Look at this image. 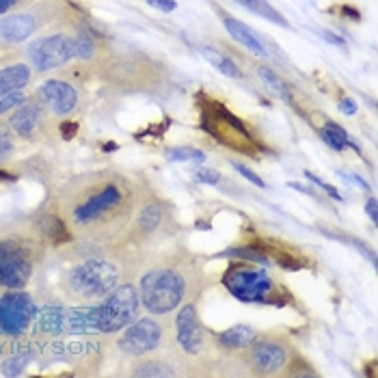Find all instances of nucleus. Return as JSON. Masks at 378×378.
Returning a JSON list of instances; mask_svg holds the SVG:
<instances>
[{"instance_id": "nucleus-1", "label": "nucleus", "mask_w": 378, "mask_h": 378, "mask_svg": "<svg viewBox=\"0 0 378 378\" xmlns=\"http://www.w3.org/2000/svg\"><path fill=\"white\" fill-rule=\"evenodd\" d=\"M139 311V294L132 285H123L108 296L106 303L91 309H72L70 314H63V328L70 333L84 331H100V333H115L126 328L137 318Z\"/></svg>"}, {"instance_id": "nucleus-2", "label": "nucleus", "mask_w": 378, "mask_h": 378, "mask_svg": "<svg viewBox=\"0 0 378 378\" xmlns=\"http://www.w3.org/2000/svg\"><path fill=\"white\" fill-rule=\"evenodd\" d=\"M184 281L173 271H153L141 281V298L151 314H167L180 305Z\"/></svg>"}, {"instance_id": "nucleus-3", "label": "nucleus", "mask_w": 378, "mask_h": 378, "mask_svg": "<svg viewBox=\"0 0 378 378\" xmlns=\"http://www.w3.org/2000/svg\"><path fill=\"white\" fill-rule=\"evenodd\" d=\"M119 273L113 264L104 259H89L70 273V285L72 290L80 296L96 298L108 294L117 285Z\"/></svg>"}, {"instance_id": "nucleus-4", "label": "nucleus", "mask_w": 378, "mask_h": 378, "mask_svg": "<svg viewBox=\"0 0 378 378\" xmlns=\"http://www.w3.org/2000/svg\"><path fill=\"white\" fill-rule=\"evenodd\" d=\"M223 283L238 301L244 303L269 301L273 290V279L269 275L264 271L247 269V266H232L223 277Z\"/></svg>"}, {"instance_id": "nucleus-5", "label": "nucleus", "mask_w": 378, "mask_h": 378, "mask_svg": "<svg viewBox=\"0 0 378 378\" xmlns=\"http://www.w3.org/2000/svg\"><path fill=\"white\" fill-rule=\"evenodd\" d=\"M29 56L35 70L48 72L54 68H61L70 59L76 56V43L74 39L65 35H52V37H39L29 46Z\"/></svg>"}, {"instance_id": "nucleus-6", "label": "nucleus", "mask_w": 378, "mask_h": 378, "mask_svg": "<svg viewBox=\"0 0 378 378\" xmlns=\"http://www.w3.org/2000/svg\"><path fill=\"white\" fill-rule=\"evenodd\" d=\"M37 307L24 292H11L0 296V333L3 335H20L35 320Z\"/></svg>"}, {"instance_id": "nucleus-7", "label": "nucleus", "mask_w": 378, "mask_h": 378, "mask_svg": "<svg viewBox=\"0 0 378 378\" xmlns=\"http://www.w3.org/2000/svg\"><path fill=\"white\" fill-rule=\"evenodd\" d=\"M33 262L31 253L20 242L5 240L0 242V283L20 290L31 277Z\"/></svg>"}, {"instance_id": "nucleus-8", "label": "nucleus", "mask_w": 378, "mask_h": 378, "mask_svg": "<svg viewBox=\"0 0 378 378\" xmlns=\"http://www.w3.org/2000/svg\"><path fill=\"white\" fill-rule=\"evenodd\" d=\"M162 328L153 320H139L132 324L119 340V348L128 354H145L158 348Z\"/></svg>"}, {"instance_id": "nucleus-9", "label": "nucleus", "mask_w": 378, "mask_h": 378, "mask_svg": "<svg viewBox=\"0 0 378 378\" xmlns=\"http://www.w3.org/2000/svg\"><path fill=\"white\" fill-rule=\"evenodd\" d=\"M41 98L50 104V108L56 115H68L76 108L78 96L74 91V86L63 82V80H48L41 86Z\"/></svg>"}, {"instance_id": "nucleus-10", "label": "nucleus", "mask_w": 378, "mask_h": 378, "mask_svg": "<svg viewBox=\"0 0 378 378\" xmlns=\"http://www.w3.org/2000/svg\"><path fill=\"white\" fill-rule=\"evenodd\" d=\"M177 340L186 352H197L202 348V328H199L197 309L192 305L182 307L177 314Z\"/></svg>"}, {"instance_id": "nucleus-11", "label": "nucleus", "mask_w": 378, "mask_h": 378, "mask_svg": "<svg viewBox=\"0 0 378 378\" xmlns=\"http://www.w3.org/2000/svg\"><path fill=\"white\" fill-rule=\"evenodd\" d=\"M119 199H121L119 188L117 186H108L102 192H98L96 197L89 199L86 204L76 208V220H78V223H89V220H93L100 214H104L108 208H113L115 204H119Z\"/></svg>"}, {"instance_id": "nucleus-12", "label": "nucleus", "mask_w": 378, "mask_h": 378, "mask_svg": "<svg viewBox=\"0 0 378 378\" xmlns=\"http://www.w3.org/2000/svg\"><path fill=\"white\" fill-rule=\"evenodd\" d=\"M223 24H225V29L229 31V35H232L238 43H242V46L247 48L249 52H253L255 56H262V59L269 56V52H266V48H264V43L259 41V35H255V31L249 29L247 24H244V22H240V20H236V17H232V15H225V17H223Z\"/></svg>"}, {"instance_id": "nucleus-13", "label": "nucleus", "mask_w": 378, "mask_h": 378, "mask_svg": "<svg viewBox=\"0 0 378 378\" xmlns=\"http://www.w3.org/2000/svg\"><path fill=\"white\" fill-rule=\"evenodd\" d=\"M35 17L27 15V13H20V15H9L0 20V37L5 41L17 43V41H24L35 33Z\"/></svg>"}, {"instance_id": "nucleus-14", "label": "nucleus", "mask_w": 378, "mask_h": 378, "mask_svg": "<svg viewBox=\"0 0 378 378\" xmlns=\"http://www.w3.org/2000/svg\"><path fill=\"white\" fill-rule=\"evenodd\" d=\"M285 363V350L277 344H257L253 348V365L259 372H275Z\"/></svg>"}, {"instance_id": "nucleus-15", "label": "nucleus", "mask_w": 378, "mask_h": 378, "mask_svg": "<svg viewBox=\"0 0 378 378\" xmlns=\"http://www.w3.org/2000/svg\"><path fill=\"white\" fill-rule=\"evenodd\" d=\"M31 78V70L27 65H11V68L0 70V98L20 91L22 86H27Z\"/></svg>"}, {"instance_id": "nucleus-16", "label": "nucleus", "mask_w": 378, "mask_h": 378, "mask_svg": "<svg viewBox=\"0 0 378 378\" xmlns=\"http://www.w3.org/2000/svg\"><path fill=\"white\" fill-rule=\"evenodd\" d=\"M11 126L20 137L31 139L37 126V108L33 104H22L17 108V113L11 117Z\"/></svg>"}, {"instance_id": "nucleus-17", "label": "nucleus", "mask_w": 378, "mask_h": 378, "mask_svg": "<svg viewBox=\"0 0 378 378\" xmlns=\"http://www.w3.org/2000/svg\"><path fill=\"white\" fill-rule=\"evenodd\" d=\"M238 5H242V7H247L251 13H255V15H259V17H264V20H269V22H273V24H279V27H290L287 24V20L275 9V7H271L269 5V0H236Z\"/></svg>"}, {"instance_id": "nucleus-18", "label": "nucleus", "mask_w": 378, "mask_h": 378, "mask_svg": "<svg viewBox=\"0 0 378 378\" xmlns=\"http://www.w3.org/2000/svg\"><path fill=\"white\" fill-rule=\"evenodd\" d=\"M255 338H257V333L251 326L238 324V326L227 328L223 335H220V344L225 348H242V346H249Z\"/></svg>"}, {"instance_id": "nucleus-19", "label": "nucleus", "mask_w": 378, "mask_h": 378, "mask_svg": "<svg viewBox=\"0 0 378 378\" xmlns=\"http://www.w3.org/2000/svg\"><path fill=\"white\" fill-rule=\"evenodd\" d=\"M202 54H204V59L212 65V68H216L220 74H225V76H229V78H242V72L238 70V65H236L229 56H225L223 52H218V50H214V48H204Z\"/></svg>"}, {"instance_id": "nucleus-20", "label": "nucleus", "mask_w": 378, "mask_h": 378, "mask_svg": "<svg viewBox=\"0 0 378 378\" xmlns=\"http://www.w3.org/2000/svg\"><path fill=\"white\" fill-rule=\"evenodd\" d=\"M257 74H259V78L264 80V84L271 89V91L277 96V98H281V100H285V102H292V93H290V86H287L273 70H269V68H259L257 70Z\"/></svg>"}, {"instance_id": "nucleus-21", "label": "nucleus", "mask_w": 378, "mask_h": 378, "mask_svg": "<svg viewBox=\"0 0 378 378\" xmlns=\"http://www.w3.org/2000/svg\"><path fill=\"white\" fill-rule=\"evenodd\" d=\"M41 229L56 244H65V242H70V238H72L68 227H65L56 216H50V214L41 218Z\"/></svg>"}, {"instance_id": "nucleus-22", "label": "nucleus", "mask_w": 378, "mask_h": 378, "mask_svg": "<svg viewBox=\"0 0 378 378\" xmlns=\"http://www.w3.org/2000/svg\"><path fill=\"white\" fill-rule=\"evenodd\" d=\"M322 139H324V143H326L331 149H335V151H342V149L350 143L346 130L340 128L338 123H331V121H328V123L324 126V130H322Z\"/></svg>"}, {"instance_id": "nucleus-23", "label": "nucleus", "mask_w": 378, "mask_h": 378, "mask_svg": "<svg viewBox=\"0 0 378 378\" xmlns=\"http://www.w3.org/2000/svg\"><path fill=\"white\" fill-rule=\"evenodd\" d=\"M167 158L173 162H204L206 156L195 147H173L167 151Z\"/></svg>"}, {"instance_id": "nucleus-24", "label": "nucleus", "mask_w": 378, "mask_h": 378, "mask_svg": "<svg viewBox=\"0 0 378 378\" xmlns=\"http://www.w3.org/2000/svg\"><path fill=\"white\" fill-rule=\"evenodd\" d=\"M160 218H162V212H160V208H156V206H147V208L141 212V216H139L141 225H143L145 229H156V227L160 225Z\"/></svg>"}, {"instance_id": "nucleus-25", "label": "nucleus", "mask_w": 378, "mask_h": 378, "mask_svg": "<svg viewBox=\"0 0 378 378\" xmlns=\"http://www.w3.org/2000/svg\"><path fill=\"white\" fill-rule=\"evenodd\" d=\"M74 43H76V56H80V59H91L93 56L96 48H93V41L89 35H78L74 39Z\"/></svg>"}, {"instance_id": "nucleus-26", "label": "nucleus", "mask_w": 378, "mask_h": 378, "mask_svg": "<svg viewBox=\"0 0 378 378\" xmlns=\"http://www.w3.org/2000/svg\"><path fill=\"white\" fill-rule=\"evenodd\" d=\"M137 376H173V370L165 368L162 363L149 361V363H145L143 368L137 370Z\"/></svg>"}, {"instance_id": "nucleus-27", "label": "nucleus", "mask_w": 378, "mask_h": 378, "mask_svg": "<svg viewBox=\"0 0 378 378\" xmlns=\"http://www.w3.org/2000/svg\"><path fill=\"white\" fill-rule=\"evenodd\" d=\"M22 102H24V96H22L20 91H13V93L3 96V98H0V115L7 113L9 108L17 106V104H22Z\"/></svg>"}, {"instance_id": "nucleus-28", "label": "nucleus", "mask_w": 378, "mask_h": 378, "mask_svg": "<svg viewBox=\"0 0 378 378\" xmlns=\"http://www.w3.org/2000/svg\"><path fill=\"white\" fill-rule=\"evenodd\" d=\"M195 180L202 182V184H216L220 180V175L214 171V169H199L195 173Z\"/></svg>"}, {"instance_id": "nucleus-29", "label": "nucleus", "mask_w": 378, "mask_h": 378, "mask_svg": "<svg viewBox=\"0 0 378 378\" xmlns=\"http://www.w3.org/2000/svg\"><path fill=\"white\" fill-rule=\"evenodd\" d=\"M11 151H13V143H11V139H9L7 132H5L3 128H0V162L7 160L9 156H11Z\"/></svg>"}, {"instance_id": "nucleus-30", "label": "nucleus", "mask_w": 378, "mask_h": 378, "mask_svg": "<svg viewBox=\"0 0 378 378\" xmlns=\"http://www.w3.org/2000/svg\"><path fill=\"white\" fill-rule=\"evenodd\" d=\"M234 169H236L238 173H242L244 177H247V180H249L251 184H255V186H259V188H264V186H266L262 177H259V175H255L249 167H244V165H240V162H234Z\"/></svg>"}, {"instance_id": "nucleus-31", "label": "nucleus", "mask_w": 378, "mask_h": 378, "mask_svg": "<svg viewBox=\"0 0 378 378\" xmlns=\"http://www.w3.org/2000/svg\"><path fill=\"white\" fill-rule=\"evenodd\" d=\"M227 255L247 257V259H251V262H262V264H266V255H262V253H257V251H253V249H234V251H229Z\"/></svg>"}, {"instance_id": "nucleus-32", "label": "nucleus", "mask_w": 378, "mask_h": 378, "mask_svg": "<svg viewBox=\"0 0 378 378\" xmlns=\"http://www.w3.org/2000/svg\"><path fill=\"white\" fill-rule=\"evenodd\" d=\"M305 175H307V177H309V180H311V182H314V184H318V186H320V188H324V190H326V192H328V195H331V197H335V199H338V202H342V195H340V192H338V190H335V188H333V186H331V184H326V182H322V180H320V177H316V175H314V173H309V171H307V173H305Z\"/></svg>"}, {"instance_id": "nucleus-33", "label": "nucleus", "mask_w": 378, "mask_h": 378, "mask_svg": "<svg viewBox=\"0 0 378 378\" xmlns=\"http://www.w3.org/2000/svg\"><path fill=\"white\" fill-rule=\"evenodd\" d=\"M147 3H149L151 7H156V9L165 11V13H169V11H175V9H177L175 0H147Z\"/></svg>"}, {"instance_id": "nucleus-34", "label": "nucleus", "mask_w": 378, "mask_h": 378, "mask_svg": "<svg viewBox=\"0 0 378 378\" xmlns=\"http://www.w3.org/2000/svg\"><path fill=\"white\" fill-rule=\"evenodd\" d=\"M340 110L344 115H354V113H357V102H354L352 98H346V100L340 102Z\"/></svg>"}, {"instance_id": "nucleus-35", "label": "nucleus", "mask_w": 378, "mask_h": 378, "mask_svg": "<svg viewBox=\"0 0 378 378\" xmlns=\"http://www.w3.org/2000/svg\"><path fill=\"white\" fill-rule=\"evenodd\" d=\"M320 35H322V39L331 41V43H333V46H340V48H346V41H344L342 37H338V35H333V33H328V31H320Z\"/></svg>"}, {"instance_id": "nucleus-36", "label": "nucleus", "mask_w": 378, "mask_h": 378, "mask_svg": "<svg viewBox=\"0 0 378 378\" xmlns=\"http://www.w3.org/2000/svg\"><path fill=\"white\" fill-rule=\"evenodd\" d=\"M368 214H370V218L374 220V223H378V214H376V199H370V202H368Z\"/></svg>"}, {"instance_id": "nucleus-37", "label": "nucleus", "mask_w": 378, "mask_h": 378, "mask_svg": "<svg viewBox=\"0 0 378 378\" xmlns=\"http://www.w3.org/2000/svg\"><path fill=\"white\" fill-rule=\"evenodd\" d=\"M74 135H76V123H72V126H70V123H63V137H65V139H72Z\"/></svg>"}, {"instance_id": "nucleus-38", "label": "nucleus", "mask_w": 378, "mask_h": 378, "mask_svg": "<svg viewBox=\"0 0 378 378\" xmlns=\"http://www.w3.org/2000/svg\"><path fill=\"white\" fill-rule=\"evenodd\" d=\"M17 3V0H0V13H5V11H9L13 5Z\"/></svg>"}, {"instance_id": "nucleus-39", "label": "nucleus", "mask_w": 378, "mask_h": 378, "mask_svg": "<svg viewBox=\"0 0 378 378\" xmlns=\"http://www.w3.org/2000/svg\"><path fill=\"white\" fill-rule=\"evenodd\" d=\"M3 180H13V177H11V175H7L5 171H0V182H3Z\"/></svg>"}]
</instances>
